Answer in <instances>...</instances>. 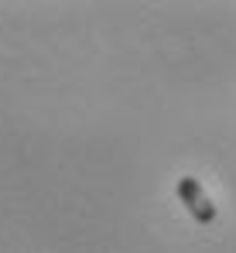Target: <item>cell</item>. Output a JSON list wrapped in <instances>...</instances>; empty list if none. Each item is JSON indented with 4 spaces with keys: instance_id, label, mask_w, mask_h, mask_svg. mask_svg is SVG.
Instances as JSON below:
<instances>
[{
    "instance_id": "6da1fadb",
    "label": "cell",
    "mask_w": 236,
    "mask_h": 253,
    "mask_svg": "<svg viewBox=\"0 0 236 253\" xmlns=\"http://www.w3.org/2000/svg\"><path fill=\"white\" fill-rule=\"evenodd\" d=\"M178 199L185 202V209H189V215L195 222H202V226L216 222V206H212V199L205 195V188L198 185L195 178H182L178 181Z\"/></svg>"
}]
</instances>
